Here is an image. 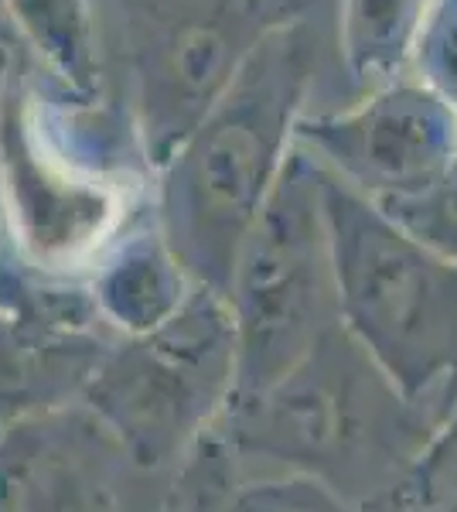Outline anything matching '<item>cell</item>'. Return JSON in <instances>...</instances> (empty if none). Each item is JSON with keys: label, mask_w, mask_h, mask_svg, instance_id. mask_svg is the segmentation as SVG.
I'll use <instances>...</instances> for the list:
<instances>
[{"label": "cell", "mask_w": 457, "mask_h": 512, "mask_svg": "<svg viewBox=\"0 0 457 512\" xmlns=\"http://www.w3.org/2000/svg\"><path fill=\"white\" fill-rule=\"evenodd\" d=\"M318 181L348 332L440 424L457 403V260L403 233L348 181Z\"/></svg>", "instance_id": "1"}, {"label": "cell", "mask_w": 457, "mask_h": 512, "mask_svg": "<svg viewBox=\"0 0 457 512\" xmlns=\"http://www.w3.org/2000/svg\"><path fill=\"white\" fill-rule=\"evenodd\" d=\"M376 205L427 250L457 260V164L423 192L379 198Z\"/></svg>", "instance_id": "7"}, {"label": "cell", "mask_w": 457, "mask_h": 512, "mask_svg": "<svg viewBox=\"0 0 457 512\" xmlns=\"http://www.w3.org/2000/svg\"><path fill=\"white\" fill-rule=\"evenodd\" d=\"M314 137L372 202L423 192L457 164L451 103L417 86L386 89L362 110L318 123Z\"/></svg>", "instance_id": "3"}, {"label": "cell", "mask_w": 457, "mask_h": 512, "mask_svg": "<svg viewBox=\"0 0 457 512\" xmlns=\"http://www.w3.org/2000/svg\"><path fill=\"white\" fill-rule=\"evenodd\" d=\"M389 512H457V403L437 424Z\"/></svg>", "instance_id": "6"}, {"label": "cell", "mask_w": 457, "mask_h": 512, "mask_svg": "<svg viewBox=\"0 0 457 512\" xmlns=\"http://www.w3.org/2000/svg\"><path fill=\"white\" fill-rule=\"evenodd\" d=\"M437 24L430 28L427 59L434 65V79L444 89V99H457V4H447L440 11Z\"/></svg>", "instance_id": "8"}, {"label": "cell", "mask_w": 457, "mask_h": 512, "mask_svg": "<svg viewBox=\"0 0 457 512\" xmlns=\"http://www.w3.org/2000/svg\"><path fill=\"white\" fill-rule=\"evenodd\" d=\"M0 4L48 76L76 93L96 89L99 48L89 0H0Z\"/></svg>", "instance_id": "4"}, {"label": "cell", "mask_w": 457, "mask_h": 512, "mask_svg": "<svg viewBox=\"0 0 457 512\" xmlns=\"http://www.w3.org/2000/svg\"><path fill=\"white\" fill-rule=\"evenodd\" d=\"M304 0H123V55L157 120L202 123L270 31Z\"/></svg>", "instance_id": "2"}, {"label": "cell", "mask_w": 457, "mask_h": 512, "mask_svg": "<svg viewBox=\"0 0 457 512\" xmlns=\"http://www.w3.org/2000/svg\"><path fill=\"white\" fill-rule=\"evenodd\" d=\"M423 0H345L342 38L355 76L369 79L393 69L410 48Z\"/></svg>", "instance_id": "5"}]
</instances>
